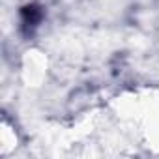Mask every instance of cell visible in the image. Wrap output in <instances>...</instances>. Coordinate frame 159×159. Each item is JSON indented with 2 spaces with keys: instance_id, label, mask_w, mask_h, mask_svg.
<instances>
[{
  "instance_id": "obj_1",
  "label": "cell",
  "mask_w": 159,
  "mask_h": 159,
  "mask_svg": "<svg viewBox=\"0 0 159 159\" xmlns=\"http://www.w3.org/2000/svg\"><path fill=\"white\" fill-rule=\"evenodd\" d=\"M39 17H41V13H39V10L38 8H34V6H28V8H25L23 10V19H25V25H36L38 21H39Z\"/></svg>"
}]
</instances>
